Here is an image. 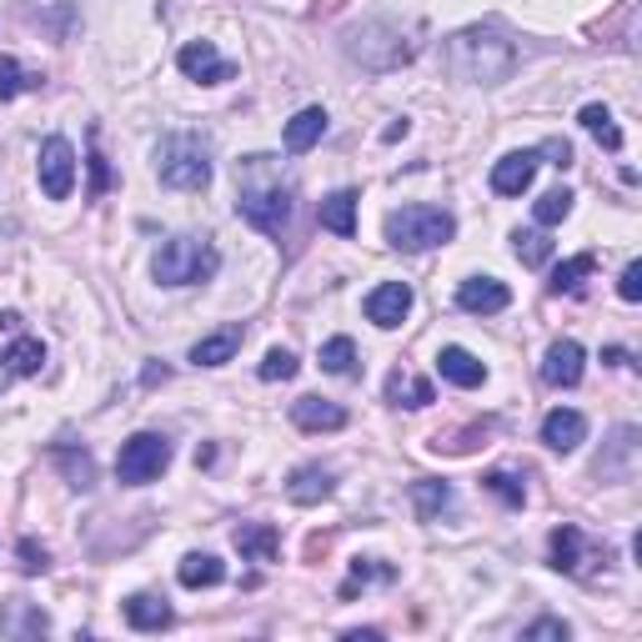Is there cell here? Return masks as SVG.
Segmentation results:
<instances>
[{
  "mask_svg": "<svg viewBox=\"0 0 642 642\" xmlns=\"http://www.w3.org/2000/svg\"><path fill=\"white\" fill-rule=\"evenodd\" d=\"M411 311V286L407 281H381L377 291L367 296V321H377L381 331H397Z\"/></svg>",
  "mask_w": 642,
  "mask_h": 642,
  "instance_id": "cell-13",
  "label": "cell"
},
{
  "mask_svg": "<svg viewBox=\"0 0 642 642\" xmlns=\"http://www.w3.org/2000/svg\"><path fill=\"white\" fill-rule=\"evenodd\" d=\"M617 296H622V301H642V261H628V266H622Z\"/></svg>",
  "mask_w": 642,
  "mask_h": 642,
  "instance_id": "cell-40",
  "label": "cell"
},
{
  "mask_svg": "<svg viewBox=\"0 0 642 642\" xmlns=\"http://www.w3.org/2000/svg\"><path fill=\"white\" fill-rule=\"evenodd\" d=\"M411 40L401 26H391V20H367V26H357L347 36V56L357 60V66L367 70H391V66H407L411 60Z\"/></svg>",
  "mask_w": 642,
  "mask_h": 642,
  "instance_id": "cell-6",
  "label": "cell"
},
{
  "mask_svg": "<svg viewBox=\"0 0 642 642\" xmlns=\"http://www.w3.org/2000/svg\"><path fill=\"white\" fill-rule=\"evenodd\" d=\"M156 176L171 191H206L211 186V146L201 136H166L156 146Z\"/></svg>",
  "mask_w": 642,
  "mask_h": 642,
  "instance_id": "cell-4",
  "label": "cell"
},
{
  "mask_svg": "<svg viewBox=\"0 0 642 642\" xmlns=\"http://www.w3.org/2000/svg\"><path fill=\"white\" fill-rule=\"evenodd\" d=\"M176 577H181V587H221L226 582V562L221 557H211V552H186L181 557V567H176Z\"/></svg>",
  "mask_w": 642,
  "mask_h": 642,
  "instance_id": "cell-23",
  "label": "cell"
},
{
  "mask_svg": "<svg viewBox=\"0 0 642 642\" xmlns=\"http://www.w3.org/2000/svg\"><path fill=\"white\" fill-rule=\"evenodd\" d=\"M582 437H587V417L572 407H552L547 417H542V441H547L552 451H577Z\"/></svg>",
  "mask_w": 642,
  "mask_h": 642,
  "instance_id": "cell-16",
  "label": "cell"
},
{
  "mask_svg": "<svg viewBox=\"0 0 642 642\" xmlns=\"http://www.w3.org/2000/svg\"><path fill=\"white\" fill-rule=\"evenodd\" d=\"M457 236V221L441 206H401L387 216V241L397 251H431Z\"/></svg>",
  "mask_w": 642,
  "mask_h": 642,
  "instance_id": "cell-5",
  "label": "cell"
},
{
  "mask_svg": "<svg viewBox=\"0 0 642 642\" xmlns=\"http://www.w3.org/2000/svg\"><path fill=\"white\" fill-rule=\"evenodd\" d=\"M321 371H331V377H357V341L331 337L327 347H321Z\"/></svg>",
  "mask_w": 642,
  "mask_h": 642,
  "instance_id": "cell-30",
  "label": "cell"
},
{
  "mask_svg": "<svg viewBox=\"0 0 642 642\" xmlns=\"http://www.w3.org/2000/svg\"><path fill=\"white\" fill-rule=\"evenodd\" d=\"M166 467H171V441L160 437V431H136L116 457V477L126 481V487H146V481H156Z\"/></svg>",
  "mask_w": 642,
  "mask_h": 642,
  "instance_id": "cell-8",
  "label": "cell"
},
{
  "mask_svg": "<svg viewBox=\"0 0 642 642\" xmlns=\"http://www.w3.org/2000/svg\"><path fill=\"white\" fill-rule=\"evenodd\" d=\"M56 457L66 461V471H70V487H76V492H90V487H96V467H90V457H86V451H80V457H70L66 447H56Z\"/></svg>",
  "mask_w": 642,
  "mask_h": 642,
  "instance_id": "cell-37",
  "label": "cell"
},
{
  "mask_svg": "<svg viewBox=\"0 0 642 642\" xmlns=\"http://www.w3.org/2000/svg\"><path fill=\"white\" fill-rule=\"evenodd\" d=\"M241 337H246L241 327H226V331H211V337H201L196 347H191V367H226V361L241 351Z\"/></svg>",
  "mask_w": 642,
  "mask_h": 642,
  "instance_id": "cell-21",
  "label": "cell"
},
{
  "mask_svg": "<svg viewBox=\"0 0 642 642\" xmlns=\"http://www.w3.org/2000/svg\"><path fill=\"white\" fill-rule=\"evenodd\" d=\"M411 502H417V517L431 522V517H441V512L451 507V487L437 481V477H421L417 487H411Z\"/></svg>",
  "mask_w": 642,
  "mask_h": 642,
  "instance_id": "cell-28",
  "label": "cell"
},
{
  "mask_svg": "<svg viewBox=\"0 0 642 642\" xmlns=\"http://www.w3.org/2000/svg\"><path fill=\"white\" fill-rule=\"evenodd\" d=\"M40 70H26L16 56H0V100H16L20 90H36Z\"/></svg>",
  "mask_w": 642,
  "mask_h": 642,
  "instance_id": "cell-31",
  "label": "cell"
},
{
  "mask_svg": "<svg viewBox=\"0 0 642 642\" xmlns=\"http://www.w3.org/2000/svg\"><path fill=\"white\" fill-rule=\"evenodd\" d=\"M602 361H607V367H628V351H622V347H607V351H602Z\"/></svg>",
  "mask_w": 642,
  "mask_h": 642,
  "instance_id": "cell-44",
  "label": "cell"
},
{
  "mask_svg": "<svg viewBox=\"0 0 642 642\" xmlns=\"http://www.w3.org/2000/svg\"><path fill=\"white\" fill-rule=\"evenodd\" d=\"M391 577H397V567H387L381 557H357V562H351V582H347L341 592L351 597V592L367 587V582H391Z\"/></svg>",
  "mask_w": 642,
  "mask_h": 642,
  "instance_id": "cell-34",
  "label": "cell"
},
{
  "mask_svg": "<svg viewBox=\"0 0 642 642\" xmlns=\"http://www.w3.org/2000/svg\"><path fill=\"white\" fill-rule=\"evenodd\" d=\"M321 136H327V110H321V106L296 110V116L286 120V130H281V140H286V150H291V156H301V150H311Z\"/></svg>",
  "mask_w": 642,
  "mask_h": 642,
  "instance_id": "cell-20",
  "label": "cell"
},
{
  "mask_svg": "<svg viewBox=\"0 0 642 642\" xmlns=\"http://www.w3.org/2000/svg\"><path fill=\"white\" fill-rule=\"evenodd\" d=\"M597 271V256L592 251H582V256H572V261H562V266H552V276H547V291L552 296H572V291L582 286V281Z\"/></svg>",
  "mask_w": 642,
  "mask_h": 642,
  "instance_id": "cell-27",
  "label": "cell"
},
{
  "mask_svg": "<svg viewBox=\"0 0 642 642\" xmlns=\"http://www.w3.org/2000/svg\"><path fill=\"white\" fill-rule=\"evenodd\" d=\"M457 307L471 311V317H497V311L512 307V291L497 276H467L457 286Z\"/></svg>",
  "mask_w": 642,
  "mask_h": 642,
  "instance_id": "cell-12",
  "label": "cell"
},
{
  "mask_svg": "<svg viewBox=\"0 0 642 642\" xmlns=\"http://www.w3.org/2000/svg\"><path fill=\"white\" fill-rule=\"evenodd\" d=\"M481 437H487V427H467V431H451V437H437L431 447H437V451H451V457H467V451H477Z\"/></svg>",
  "mask_w": 642,
  "mask_h": 642,
  "instance_id": "cell-38",
  "label": "cell"
},
{
  "mask_svg": "<svg viewBox=\"0 0 642 642\" xmlns=\"http://www.w3.org/2000/svg\"><path fill=\"white\" fill-rule=\"evenodd\" d=\"M46 367V341L30 337L20 311H0V391Z\"/></svg>",
  "mask_w": 642,
  "mask_h": 642,
  "instance_id": "cell-7",
  "label": "cell"
},
{
  "mask_svg": "<svg viewBox=\"0 0 642 642\" xmlns=\"http://www.w3.org/2000/svg\"><path fill=\"white\" fill-rule=\"evenodd\" d=\"M582 130H587L597 146H607V150H622V130L612 126V110L607 106H582Z\"/></svg>",
  "mask_w": 642,
  "mask_h": 642,
  "instance_id": "cell-29",
  "label": "cell"
},
{
  "mask_svg": "<svg viewBox=\"0 0 642 642\" xmlns=\"http://www.w3.org/2000/svg\"><path fill=\"white\" fill-rule=\"evenodd\" d=\"M567 622H562V617H537V622H532V628H522V638H557V642H567Z\"/></svg>",
  "mask_w": 642,
  "mask_h": 642,
  "instance_id": "cell-41",
  "label": "cell"
},
{
  "mask_svg": "<svg viewBox=\"0 0 642 642\" xmlns=\"http://www.w3.org/2000/svg\"><path fill=\"white\" fill-rule=\"evenodd\" d=\"M160 286H201L221 271V251L211 246V236H196V231H181V236L160 241L156 261H150Z\"/></svg>",
  "mask_w": 642,
  "mask_h": 642,
  "instance_id": "cell-3",
  "label": "cell"
},
{
  "mask_svg": "<svg viewBox=\"0 0 642 642\" xmlns=\"http://www.w3.org/2000/svg\"><path fill=\"white\" fill-rule=\"evenodd\" d=\"M437 371H441V381H451V387H467V391L487 381V367H481L467 347H441L437 351Z\"/></svg>",
  "mask_w": 642,
  "mask_h": 642,
  "instance_id": "cell-19",
  "label": "cell"
},
{
  "mask_svg": "<svg viewBox=\"0 0 642 642\" xmlns=\"http://www.w3.org/2000/svg\"><path fill=\"white\" fill-rule=\"evenodd\" d=\"M317 221L327 231H337V236H357V191H331V196L321 201Z\"/></svg>",
  "mask_w": 642,
  "mask_h": 642,
  "instance_id": "cell-24",
  "label": "cell"
},
{
  "mask_svg": "<svg viewBox=\"0 0 642 642\" xmlns=\"http://www.w3.org/2000/svg\"><path fill=\"white\" fill-rule=\"evenodd\" d=\"M40 191H46L50 201H66L70 186H76V150H70L66 136H50L46 146H40Z\"/></svg>",
  "mask_w": 642,
  "mask_h": 642,
  "instance_id": "cell-10",
  "label": "cell"
},
{
  "mask_svg": "<svg viewBox=\"0 0 642 642\" xmlns=\"http://www.w3.org/2000/svg\"><path fill=\"white\" fill-rule=\"evenodd\" d=\"M276 547H281V537H276V527H266V522H241L236 527V552L246 562H271Z\"/></svg>",
  "mask_w": 642,
  "mask_h": 642,
  "instance_id": "cell-25",
  "label": "cell"
},
{
  "mask_svg": "<svg viewBox=\"0 0 642 642\" xmlns=\"http://www.w3.org/2000/svg\"><path fill=\"white\" fill-rule=\"evenodd\" d=\"M537 156H552V166H557V171H567V166H572V146H567V140H562V136L542 140V146H537Z\"/></svg>",
  "mask_w": 642,
  "mask_h": 642,
  "instance_id": "cell-42",
  "label": "cell"
},
{
  "mask_svg": "<svg viewBox=\"0 0 642 642\" xmlns=\"http://www.w3.org/2000/svg\"><path fill=\"white\" fill-rule=\"evenodd\" d=\"M110 186V171H106V160L100 156H90V196H100V191Z\"/></svg>",
  "mask_w": 642,
  "mask_h": 642,
  "instance_id": "cell-43",
  "label": "cell"
},
{
  "mask_svg": "<svg viewBox=\"0 0 642 642\" xmlns=\"http://www.w3.org/2000/svg\"><path fill=\"white\" fill-rule=\"evenodd\" d=\"M331 492H337V477H331V467H317V461L296 467L286 481V497L296 502V507H317V502H327Z\"/></svg>",
  "mask_w": 642,
  "mask_h": 642,
  "instance_id": "cell-17",
  "label": "cell"
},
{
  "mask_svg": "<svg viewBox=\"0 0 642 642\" xmlns=\"http://www.w3.org/2000/svg\"><path fill=\"white\" fill-rule=\"evenodd\" d=\"M572 201H577V196H572L567 186H557V191H547V196L532 206V216H537V226H557V221L572 216Z\"/></svg>",
  "mask_w": 642,
  "mask_h": 642,
  "instance_id": "cell-33",
  "label": "cell"
},
{
  "mask_svg": "<svg viewBox=\"0 0 642 642\" xmlns=\"http://www.w3.org/2000/svg\"><path fill=\"white\" fill-rule=\"evenodd\" d=\"M126 622L136 632H160V628H171V602L166 597H156V592H136V597H126Z\"/></svg>",
  "mask_w": 642,
  "mask_h": 642,
  "instance_id": "cell-22",
  "label": "cell"
},
{
  "mask_svg": "<svg viewBox=\"0 0 642 642\" xmlns=\"http://www.w3.org/2000/svg\"><path fill=\"white\" fill-rule=\"evenodd\" d=\"M236 216L266 236H281L291 221V186L271 156H246L236 166Z\"/></svg>",
  "mask_w": 642,
  "mask_h": 642,
  "instance_id": "cell-2",
  "label": "cell"
},
{
  "mask_svg": "<svg viewBox=\"0 0 642 642\" xmlns=\"http://www.w3.org/2000/svg\"><path fill=\"white\" fill-rule=\"evenodd\" d=\"M537 150H512V156H502L497 166H492V191L497 196H522V191L532 186V176H537Z\"/></svg>",
  "mask_w": 642,
  "mask_h": 642,
  "instance_id": "cell-15",
  "label": "cell"
},
{
  "mask_svg": "<svg viewBox=\"0 0 642 642\" xmlns=\"http://www.w3.org/2000/svg\"><path fill=\"white\" fill-rule=\"evenodd\" d=\"M291 421L301 431H341L347 427V407H337L327 397H296L291 401Z\"/></svg>",
  "mask_w": 642,
  "mask_h": 642,
  "instance_id": "cell-18",
  "label": "cell"
},
{
  "mask_svg": "<svg viewBox=\"0 0 642 642\" xmlns=\"http://www.w3.org/2000/svg\"><path fill=\"white\" fill-rule=\"evenodd\" d=\"M582 367H587V351L572 337H562V341H552L547 357H542V381H547V387H577Z\"/></svg>",
  "mask_w": 642,
  "mask_h": 642,
  "instance_id": "cell-14",
  "label": "cell"
},
{
  "mask_svg": "<svg viewBox=\"0 0 642 642\" xmlns=\"http://www.w3.org/2000/svg\"><path fill=\"white\" fill-rule=\"evenodd\" d=\"M16 557H20V572H26V577H40V572L50 567V552L40 547L36 537H20V547H16Z\"/></svg>",
  "mask_w": 642,
  "mask_h": 642,
  "instance_id": "cell-39",
  "label": "cell"
},
{
  "mask_svg": "<svg viewBox=\"0 0 642 642\" xmlns=\"http://www.w3.org/2000/svg\"><path fill=\"white\" fill-rule=\"evenodd\" d=\"M481 487H487L492 497H502V502H507V507H522V502H527V492H522V481L512 477L507 467H492L487 477H481Z\"/></svg>",
  "mask_w": 642,
  "mask_h": 642,
  "instance_id": "cell-35",
  "label": "cell"
},
{
  "mask_svg": "<svg viewBox=\"0 0 642 642\" xmlns=\"http://www.w3.org/2000/svg\"><path fill=\"white\" fill-rule=\"evenodd\" d=\"M387 401H391V407H431V401H437V391H431L427 377L391 371V377H387Z\"/></svg>",
  "mask_w": 642,
  "mask_h": 642,
  "instance_id": "cell-26",
  "label": "cell"
},
{
  "mask_svg": "<svg viewBox=\"0 0 642 642\" xmlns=\"http://www.w3.org/2000/svg\"><path fill=\"white\" fill-rule=\"evenodd\" d=\"M176 66L186 70L191 80H201V86H221V80L236 76V66H231L226 56L216 50V40H186L176 56Z\"/></svg>",
  "mask_w": 642,
  "mask_h": 642,
  "instance_id": "cell-11",
  "label": "cell"
},
{
  "mask_svg": "<svg viewBox=\"0 0 642 642\" xmlns=\"http://www.w3.org/2000/svg\"><path fill=\"white\" fill-rule=\"evenodd\" d=\"M296 371H301V361L291 357L286 347H271V351H266V361L256 367V377H261V381H291Z\"/></svg>",
  "mask_w": 642,
  "mask_h": 642,
  "instance_id": "cell-36",
  "label": "cell"
},
{
  "mask_svg": "<svg viewBox=\"0 0 642 642\" xmlns=\"http://www.w3.org/2000/svg\"><path fill=\"white\" fill-rule=\"evenodd\" d=\"M512 251H517L522 266H547V261H552L547 231H512Z\"/></svg>",
  "mask_w": 642,
  "mask_h": 642,
  "instance_id": "cell-32",
  "label": "cell"
},
{
  "mask_svg": "<svg viewBox=\"0 0 642 642\" xmlns=\"http://www.w3.org/2000/svg\"><path fill=\"white\" fill-rule=\"evenodd\" d=\"M522 50L502 26H467L441 40V70L461 86H502L517 70Z\"/></svg>",
  "mask_w": 642,
  "mask_h": 642,
  "instance_id": "cell-1",
  "label": "cell"
},
{
  "mask_svg": "<svg viewBox=\"0 0 642 642\" xmlns=\"http://www.w3.org/2000/svg\"><path fill=\"white\" fill-rule=\"evenodd\" d=\"M592 562H602V567H607L612 552L607 547H587V537H582L572 522L552 527V567L567 572V577H592Z\"/></svg>",
  "mask_w": 642,
  "mask_h": 642,
  "instance_id": "cell-9",
  "label": "cell"
}]
</instances>
